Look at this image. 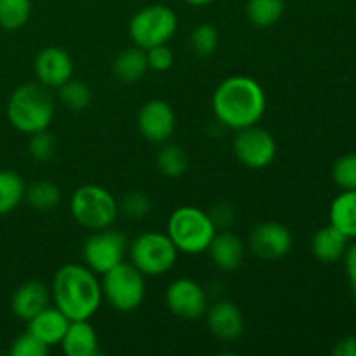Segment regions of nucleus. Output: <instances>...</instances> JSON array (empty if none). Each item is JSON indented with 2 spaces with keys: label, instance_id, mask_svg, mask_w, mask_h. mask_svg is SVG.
Here are the masks:
<instances>
[{
  "label": "nucleus",
  "instance_id": "f257e3e1",
  "mask_svg": "<svg viewBox=\"0 0 356 356\" xmlns=\"http://www.w3.org/2000/svg\"><path fill=\"white\" fill-rule=\"evenodd\" d=\"M212 111L225 127L233 131L250 127L259 124L266 113V92L252 76H228L212 94Z\"/></svg>",
  "mask_w": 356,
  "mask_h": 356
},
{
  "label": "nucleus",
  "instance_id": "f03ea898",
  "mask_svg": "<svg viewBox=\"0 0 356 356\" xmlns=\"http://www.w3.org/2000/svg\"><path fill=\"white\" fill-rule=\"evenodd\" d=\"M51 298L68 320H90L103 302V291L90 268L70 263L54 273Z\"/></svg>",
  "mask_w": 356,
  "mask_h": 356
},
{
  "label": "nucleus",
  "instance_id": "7ed1b4c3",
  "mask_svg": "<svg viewBox=\"0 0 356 356\" xmlns=\"http://www.w3.org/2000/svg\"><path fill=\"white\" fill-rule=\"evenodd\" d=\"M56 103L51 89L44 83L28 82L17 87L7 103V120L23 134H35L49 129L54 117Z\"/></svg>",
  "mask_w": 356,
  "mask_h": 356
},
{
  "label": "nucleus",
  "instance_id": "20e7f679",
  "mask_svg": "<svg viewBox=\"0 0 356 356\" xmlns=\"http://www.w3.org/2000/svg\"><path fill=\"white\" fill-rule=\"evenodd\" d=\"M216 232L218 229L209 212L191 205L176 209L167 221V235L176 245L177 252L191 256L207 252Z\"/></svg>",
  "mask_w": 356,
  "mask_h": 356
},
{
  "label": "nucleus",
  "instance_id": "39448f33",
  "mask_svg": "<svg viewBox=\"0 0 356 356\" xmlns=\"http://www.w3.org/2000/svg\"><path fill=\"white\" fill-rule=\"evenodd\" d=\"M70 212L76 225L97 232L113 225L118 216V202L106 188L99 184H83L73 191Z\"/></svg>",
  "mask_w": 356,
  "mask_h": 356
},
{
  "label": "nucleus",
  "instance_id": "423d86ee",
  "mask_svg": "<svg viewBox=\"0 0 356 356\" xmlns=\"http://www.w3.org/2000/svg\"><path fill=\"white\" fill-rule=\"evenodd\" d=\"M101 291H103V299L113 309L120 313L134 312L145 301V275L134 264L124 261L103 275Z\"/></svg>",
  "mask_w": 356,
  "mask_h": 356
},
{
  "label": "nucleus",
  "instance_id": "0eeeda50",
  "mask_svg": "<svg viewBox=\"0 0 356 356\" xmlns=\"http://www.w3.org/2000/svg\"><path fill=\"white\" fill-rule=\"evenodd\" d=\"M127 256L145 277H160L174 268L177 249L167 233L148 232L129 243Z\"/></svg>",
  "mask_w": 356,
  "mask_h": 356
},
{
  "label": "nucleus",
  "instance_id": "6e6552de",
  "mask_svg": "<svg viewBox=\"0 0 356 356\" xmlns=\"http://www.w3.org/2000/svg\"><path fill=\"white\" fill-rule=\"evenodd\" d=\"M177 30V16L169 6L152 3L139 9L129 21V37L141 49L167 44Z\"/></svg>",
  "mask_w": 356,
  "mask_h": 356
},
{
  "label": "nucleus",
  "instance_id": "1a4fd4ad",
  "mask_svg": "<svg viewBox=\"0 0 356 356\" xmlns=\"http://www.w3.org/2000/svg\"><path fill=\"white\" fill-rule=\"evenodd\" d=\"M127 250L129 242L125 235L110 226V228L97 229L92 235H89V238L83 242L82 256L87 268H90L96 275H104L124 263Z\"/></svg>",
  "mask_w": 356,
  "mask_h": 356
},
{
  "label": "nucleus",
  "instance_id": "9d476101",
  "mask_svg": "<svg viewBox=\"0 0 356 356\" xmlns=\"http://www.w3.org/2000/svg\"><path fill=\"white\" fill-rule=\"evenodd\" d=\"M233 153L242 165L249 169H264L271 165L277 156V141L266 129L259 125L236 131Z\"/></svg>",
  "mask_w": 356,
  "mask_h": 356
},
{
  "label": "nucleus",
  "instance_id": "9b49d317",
  "mask_svg": "<svg viewBox=\"0 0 356 356\" xmlns=\"http://www.w3.org/2000/svg\"><path fill=\"white\" fill-rule=\"evenodd\" d=\"M169 312L181 320H198L209 308L207 292L191 278H177L170 282L165 291Z\"/></svg>",
  "mask_w": 356,
  "mask_h": 356
},
{
  "label": "nucleus",
  "instance_id": "f8f14e48",
  "mask_svg": "<svg viewBox=\"0 0 356 356\" xmlns=\"http://www.w3.org/2000/svg\"><path fill=\"white\" fill-rule=\"evenodd\" d=\"M292 233L285 225L266 221L254 226L249 236V247L254 256L263 261H277L287 256L292 249Z\"/></svg>",
  "mask_w": 356,
  "mask_h": 356
},
{
  "label": "nucleus",
  "instance_id": "ddd939ff",
  "mask_svg": "<svg viewBox=\"0 0 356 356\" xmlns=\"http://www.w3.org/2000/svg\"><path fill=\"white\" fill-rule=\"evenodd\" d=\"M138 129L143 138L155 145H163L176 131V113L163 99H149L138 113Z\"/></svg>",
  "mask_w": 356,
  "mask_h": 356
},
{
  "label": "nucleus",
  "instance_id": "4468645a",
  "mask_svg": "<svg viewBox=\"0 0 356 356\" xmlns=\"http://www.w3.org/2000/svg\"><path fill=\"white\" fill-rule=\"evenodd\" d=\"M33 70L38 82L49 89H58L73 76V59L66 49L47 45L35 56Z\"/></svg>",
  "mask_w": 356,
  "mask_h": 356
},
{
  "label": "nucleus",
  "instance_id": "2eb2a0df",
  "mask_svg": "<svg viewBox=\"0 0 356 356\" xmlns=\"http://www.w3.org/2000/svg\"><path fill=\"white\" fill-rule=\"evenodd\" d=\"M207 327L211 334L218 339L233 343L245 330V320L236 305L229 301H218L205 312Z\"/></svg>",
  "mask_w": 356,
  "mask_h": 356
},
{
  "label": "nucleus",
  "instance_id": "dca6fc26",
  "mask_svg": "<svg viewBox=\"0 0 356 356\" xmlns=\"http://www.w3.org/2000/svg\"><path fill=\"white\" fill-rule=\"evenodd\" d=\"M49 301H51V289L44 282L30 280L19 285V289L14 292L10 299V309L16 318L30 322L35 315L47 308Z\"/></svg>",
  "mask_w": 356,
  "mask_h": 356
},
{
  "label": "nucleus",
  "instance_id": "f3484780",
  "mask_svg": "<svg viewBox=\"0 0 356 356\" xmlns=\"http://www.w3.org/2000/svg\"><path fill=\"white\" fill-rule=\"evenodd\" d=\"M207 252L218 270L235 271L236 268L242 266L245 259V243L235 233L221 229V232H216Z\"/></svg>",
  "mask_w": 356,
  "mask_h": 356
},
{
  "label": "nucleus",
  "instance_id": "a211bd4d",
  "mask_svg": "<svg viewBox=\"0 0 356 356\" xmlns=\"http://www.w3.org/2000/svg\"><path fill=\"white\" fill-rule=\"evenodd\" d=\"M59 346L66 356H96L99 353V337L89 320H70Z\"/></svg>",
  "mask_w": 356,
  "mask_h": 356
},
{
  "label": "nucleus",
  "instance_id": "6ab92c4d",
  "mask_svg": "<svg viewBox=\"0 0 356 356\" xmlns=\"http://www.w3.org/2000/svg\"><path fill=\"white\" fill-rule=\"evenodd\" d=\"M28 323V330L33 334L35 337L42 341L45 346H59L63 336H65L66 329L70 325V320L59 312L58 308H51L47 306L45 309H42L38 315H35L33 318Z\"/></svg>",
  "mask_w": 356,
  "mask_h": 356
},
{
  "label": "nucleus",
  "instance_id": "aec40b11",
  "mask_svg": "<svg viewBox=\"0 0 356 356\" xmlns=\"http://www.w3.org/2000/svg\"><path fill=\"white\" fill-rule=\"evenodd\" d=\"M348 236L329 222L320 228L312 238V252L322 263H336L343 259L348 249Z\"/></svg>",
  "mask_w": 356,
  "mask_h": 356
},
{
  "label": "nucleus",
  "instance_id": "412c9836",
  "mask_svg": "<svg viewBox=\"0 0 356 356\" xmlns=\"http://www.w3.org/2000/svg\"><path fill=\"white\" fill-rule=\"evenodd\" d=\"M149 70L145 49L132 45L124 49L113 61V75L124 83H136Z\"/></svg>",
  "mask_w": 356,
  "mask_h": 356
},
{
  "label": "nucleus",
  "instance_id": "4be33fe9",
  "mask_svg": "<svg viewBox=\"0 0 356 356\" xmlns=\"http://www.w3.org/2000/svg\"><path fill=\"white\" fill-rule=\"evenodd\" d=\"M329 221L348 238L356 240V190H343V193L334 198L329 209Z\"/></svg>",
  "mask_w": 356,
  "mask_h": 356
},
{
  "label": "nucleus",
  "instance_id": "5701e85b",
  "mask_svg": "<svg viewBox=\"0 0 356 356\" xmlns=\"http://www.w3.org/2000/svg\"><path fill=\"white\" fill-rule=\"evenodd\" d=\"M285 13V0H247L245 14L257 28H270Z\"/></svg>",
  "mask_w": 356,
  "mask_h": 356
},
{
  "label": "nucleus",
  "instance_id": "b1692460",
  "mask_svg": "<svg viewBox=\"0 0 356 356\" xmlns=\"http://www.w3.org/2000/svg\"><path fill=\"white\" fill-rule=\"evenodd\" d=\"M26 184L14 170H0V216L13 212L23 202Z\"/></svg>",
  "mask_w": 356,
  "mask_h": 356
},
{
  "label": "nucleus",
  "instance_id": "393cba45",
  "mask_svg": "<svg viewBox=\"0 0 356 356\" xmlns=\"http://www.w3.org/2000/svg\"><path fill=\"white\" fill-rule=\"evenodd\" d=\"M188 167H190L188 153L181 146L163 143V146L156 153V169H159V172L162 176L169 177V179H177V177L184 176Z\"/></svg>",
  "mask_w": 356,
  "mask_h": 356
},
{
  "label": "nucleus",
  "instance_id": "a878e982",
  "mask_svg": "<svg viewBox=\"0 0 356 356\" xmlns=\"http://www.w3.org/2000/svg\"><path fill=\"white\" fill-rule=\"evenodd\" d=\"M24 198L35 211H52L61 204V190L52 181H35L26 186Z\"/></svg>",
  "mask_w": 356,
  "mask_h": 356
},
{
  "label": "nucleus",
  "instance_id": "bb28decb",
  "mask_svg": "<svg viewBox=\"0 0 356 356\" xmlns=\"http://www.w3.org/2000/svg\"><path fill=\"white\" fill-rule=\"evenodd\" d=\"M58 97L63 103V106H66L72 111H83L90 106L94 99L92 89L87 86L86 82L76 79H70L68 82L63 83L61 87H58Z\"/></svg>",
  "mask_w": 356,
  "mask_h": 356
},
{
  "label": "nucleus",
  "instance_id": "cd10ccee",
  "mask_svg": "<svg viewBox=\"0 0 356 356\" xmlns=\"http://www.w3.org/2000/svg\"><path fill=\"white\" fill-rule=\"evenodd\" d=\"M31 14V0H0V28L19 30L28 23Z\"/></svg>",
  "mask_w": 356,
  "mask_h": 356
},
{
  "label": "nucleus",
  "instance_id": "c85d7f7f",
  "mask_svg": "<svg viewBox=\"0 0 356 356\" xmlns=\"http://www.w3.org/2000/svg\"><path fill=\"white\" fill-rule=\"evenodd\" d=\"M219 45V31L212 24H198L190 33V47L200 58H209L216 52Z\"/></svg>",
  "mask_w": 356,
  "mask_h": 356
},
{
  "label": "nucleus",
  "instance_id": "c756f323",
  "mask_svg": "<svg viewBox=\"0 0 356 356\" xmlns=\"http://www.w3.org/2000/svg\"><path fill=\"white\" fill-rule=\"evenodd\" d=\"M56 149H58V143H56V138L47 131V129L35 132V134H30L28 153H30V156L35 162H51L56 155Z\"/></svg>",
  "mask_w": 356,
  "mask_h": 356
},
{
  "label": "nucleus",
  "instance_id": "7c9ffc66",
  "mask_svg": "<svg viewBox=\"0 0 356 356\" xmlns=\"http://www.w3.org/2000/svg\"><path fill=\"white\" fill-rule=\"evenodd\" d=\"M332 177L341 190H356V153H346L336 160L332 167Z\"/></svg>",
  "mask_w": 356,
  "mask_h": 356
},
{
  "label": "nucleus",
  "instance_id": "2f4dec72",
  "mask_svg": "<svg viewBox=\"0 0 356 356\" xmlns=\"http://www.w3.org/2000/svg\"><path fill=\"white\" fill-rule=\"evenodd\" d=\"M118 211L124 212L127 219L139 221V219H145L149 214L152 200L145 193H141V191H131V193H127L122 198V202L118 204Z\"/></svg>",
  "mask_w": 356,
  "mask_h": 356
},
{
  "label": "nucleus",
  "instance_id": "473e14b6",
  "mask_svg": "<svg viewBox=\"0 0 356 356\" xmlns=\"http://www.w3.org/2000/svg\"><path fill=\"white\" fill-rule=\"evenodd\" d=\"M51 348L45 346L38 337H35L30 330L19 334L16 339L13 341L10 346V355L13 356H45Z\"/></svg>",
  "mask_w": 356,
  "mask_h": 356
},
{
  "label": "nucleus",
  "instance_id": "72a5a7b5",
  "mask_svg": "<svg viewBox=\"0 0 356 356\" xmlns=\"http://www.w3.org/2000/svg\"><path fill=\"white\" fill-rule=\"evenodd\" d=\"M146 59L148 66L153 72H167L174 65V52L167 44L155 45V47L146 49Z\"/></svg>",
  "mask_w": 356,
  "mask_h": 356
},
{
  "label": "nucleus",
  "instance_id": "f704fd0d",
  "mask_svg": "<svg viewBox=\"0 0 356 356\" xmlns=\"http://www.w3.org/2000/svg\"><path fill=\"white\" fill-rule=\"evenodd\" d=\"M209 216H211L216 229H226L228 226L233 225V221H235V211H233L232 205L226 204V202L216 205V207L209 212Z\"/></svg>",
  "mask_w": 356,
  "mask_h": 356
},
{
  "label": "nucleus",
  "instance_id": "c9c22d12",
  "mask_svg": "<svg viewBox=\"0 0 356 356\" xmlns=\"http://www.w3.org/2000/svg\"><path fill=\"white\" fill-rule=\"evenodd\" d=\"M344 268H346L348 278H350L351 289H353L355 296H356V242L353 245H350L344 252Z\"/></svg>",
  "mask_w": 356,
  "mask_h": 356
},
{
  "label": "nucleus",
  "instance_id": "e433bc0d",
  "mask_svg": "<svg viewBox=\"0 0 356 356\" xmlns=\"http://www.w3.org/2000/svg\"><path fill=\"white\" fill-rule=\"evenodd\" d=\"M334 356H356V336H348L337 341L332 350Z\"/></svg>",
  "mask_w": 356,
  "mask_h": 356
},
{
  "label": "nucleus",
  "instance_id": "4c0bfd02",
  "mask_svg": "<svg viewBox=\"0 0 356 356\" xmlns=\"http://www.w3.org/2000/svg\"><path fill=\"white\" fill-rule=\"evenodd\" d=\"M186 3H190V6L193 7H204V6H209V3H212L214 0H184Z\"/></svg>",
  "mask_w": 356,
  "mask_h": 356
}]
</instances>
